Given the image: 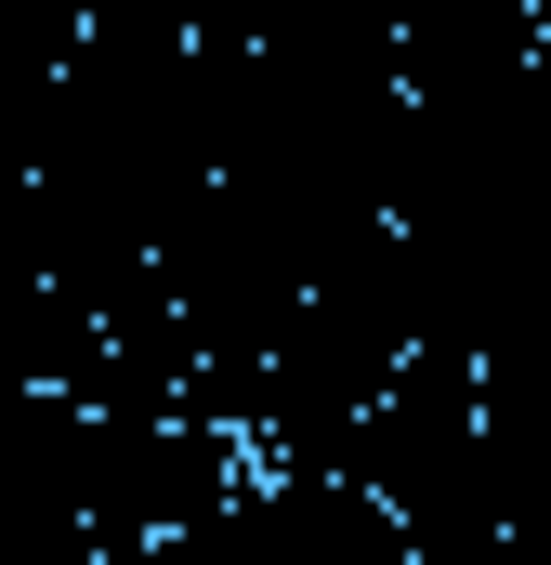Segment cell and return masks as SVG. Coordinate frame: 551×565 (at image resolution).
<instances>
[{"label":"cell","instance_id":"6da1fadb","mask_svg":"<svg viewBox=\"0 0 551 565\" xmlns=\"http://www.w3.org/2000/svg\"><path fill=\"white\" fill-rule=\"evenodd\" d=\"M184 13H197V26H237V13H250V0H184Z\"/></svg>","mask_w":551,"mask_h":565}]
</instances>
